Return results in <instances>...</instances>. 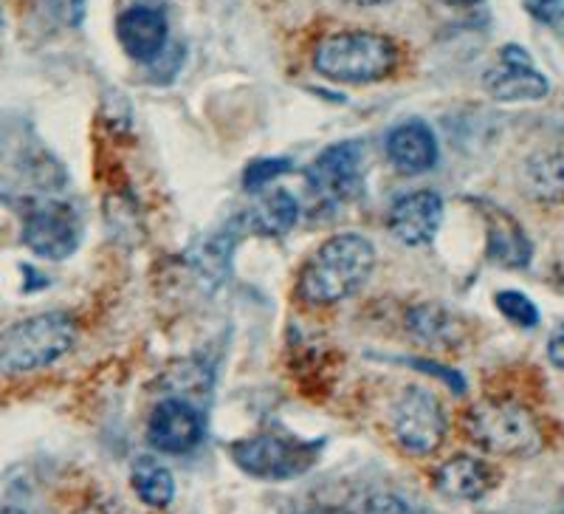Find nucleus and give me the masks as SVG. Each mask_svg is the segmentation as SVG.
I'll use <instances>...</instances> for the list:
<instances>
[{"label": "nucleus", "instance_id": "nucleus-1", "mask_svg": "<svg viewBox=\"0 0 564 514\" xmlns=\"http://www.w3.org/2000/svg\"><path fill=\"white\" fill-rule=\"evenodd\" d=\"M376 249L356 232H341L311 255L300 277V297L311 306H334L367 283Z\"/></svg>", "mask_w": 564, "mask_h": 514}, {"label": "nucleus", "instance_id": "nucleus-2", "mask_svg": "<svg viewBox=\"0 0 564 514\" xmlns=\"http://www.w3.org/2000/svg\"><path fill=\"white\" fill-rule=\"evenodd\" d=\"M395 65L398 45L379 32L327 34L314 49V68L330 83H379L395 72Z\"/></svg>", "mask_w": 564, "mask_h": 514}, {"label": "nucleus", "instance_id": "nucleus-3", "mask_svg": "<svg viewBox=\"0 0 564 514\" xmlns=\"http://www.w3.org/2000/svg\"><path fill=\"white\" fill-rule=\"evenodd\" d=\"M468 438L502 458H528L542 450V430L528 407L508 399H482L463 416Z\"/></svg>", "mask_w": 564, "mask_h": 514}, {"label": "nucleus", "instance_id": "nucleus-4", "mask_svg": "<svg viewBox=\"0 0 564 514\" xmlns=\"http://www.w3.org/2000/svg\"><path fill=\"white\" fill-rule=\"evenodd\" d=\"M77 336V322L65 311H45L14 322L0 334V371L29 373L52 365L68 354Z\"/></svg>", "mask_w": 564, "mask_h": 514}, {"label": "nucleus", "instance_id": "nucleus-5", "mask_svg": "<svg viewBox=\"0 0 564 514\" xmlns=\"http://www.w3.org/2000/svg\"><path fill=\"white\" fill-rule=\"evenodd\" d=\"M23 244L40 257L63 260L83 244V218L70 204L37 199L23 218Z\"/></svg>", "mask_w": 564, "mask_h": 514}, {"label": "nucleus", "instance_id": "nucleus-6", "mask_svg": "<svg viewBox=\"0 0 564 514\" xmlns=\"http://www.w3.org/2000/svg\"><path fill=\"white\" fill-rule=\"evenodd\" d=\"M395 441L415 456H430L446 438V410L430 390L406 387L390 410Z\"/></svg>", "mask_w": 564, "mask_h": 514}, {"label": "nucleus", "instance_id": "nucleus-7", "mask_svg": "<svg viewBox=\"0 0 564 514\" xmlns=\"http://www.w3.org/2000/svg\"><path fill=\"white\" fill-rule=\"evenodd\" d=\"M319 447L322 443L308 447V443H296L291 438L254 436L235 443L231 452L249 475L263 478V481H285V478H294L308 470Z\"/></svg>", "mask_w": 564, "mask_h": 514}, {"label": "nucleus", "instance_id": "nucleus-8", "mask_svg": "<svg viewBox=\"0 0 564 514\" xmlns=\"http://www.w3.org/2000/svg\"><path fill=\"white\" fill-rule=\"evenodd\" d=\"M486 90L500 103H536L545 99L551 83L520 45H502L500 60L486 72Z\"/></svg>", "mask_w": 564, "mask_h": 514}, {"label": "nucleus", "instance_id": "nucleus-9", "mask_svg": "<svg viewBox=\"0 0 564 514\" xmlns=\"http://www.w3.org/2000/svg\"><path fill=\"white\" fill-rule=\"evenodd\" d=\"M308 184L325 201H352L359 199L365 186V168H361V148L352 142L330 144L316 156L308 170Z\"/></svg>", "mask_w": 564, "mask_h": 514}, {"label": "nucleus", "instance_id": "nucleus-10", "mask_svg": "<svg viewBox=\"0 0 564 514\" xmlns=\"http://www.w3.org/2000/svg\"><path fill=\"white\" fill-rule=\"evenodd\" d=\"M148 438L159 452L184 456L204 438V416L184 399L161 401L150 416Z\"/></svg>", "mask_w": 564, "mask_h": 514}, {"label": "nucleus", "instance_id": "nucleus-11", "mask_svg": "<svg viewBox=\"0 0 564 514\" xmlns=\"http://www.w3.org/2000/svg\"><path fill=\"white\" fill-rule=\"evenodd\" d=\"M443 224V199L432 190H421V193H410L404 199H398L390 206L387 215V226L401 244L406 246H423L430 244L437 235Z\"/></svg>", "mask_w": 564, "mask_h": 514}, {"label": "nucleus", "instance_id": "nucleus-12", "mask_svg": "<svg viewBox=\"0 0 564 514\" xmlns=\"http://www.w3.org/2000/svg\"><path fill=\"white\" fill-rule=\"evenodd\" d=\"M116 38H119V43H122L124 54L130 60H135V63H150L167 45V18L155 7H130L116 20Z\"/></svg>", "mask_w": 564, "mask_h": 514}, {"label": "nucleus", "instance_id": "nucleus-13", "mask_svg": "<svg viewBox=\"0 0 564 514\" xmlns=\"http://www.w3.org/2000/svg\"><path fill=\"white\" fill-rule=\"evenodd\" d=\"M387 159L395 170H401L404 175H417L426 173L437 164V139L432 133V128L426 122H412L398 125L387 133Z\"/></svg>", "mask_w": 564, "mask_h": 514}, {"label": "nucleus", "instance_id": "nucleus-14", "mask_svg": "<svg viewBox=\"0 0 564 514\" xmlns=\"http://www.w3.org/2000/svg\"><path fill=\"white\" fill-rule=\"evenodd\" d=\"M435 486L441 495L452 497V501H480L494 486V472L488 463L477 461V458L457 456L437 470Z\"/></svg>", "mask_w": 564, "mask_h": 514}, {"label": "nucleus", "instance_id": "nucleus-15", "mask_svg": "<svg viewBox=\"0 0 564 514\" xmlns=\"http://www.w3.org/2000/svg\"><path fill=\"white\" fill-rule=\"evenodd\" d=\"M488 255L497 264L513 266V269L528 266L531 260V244H528L525 232L502 210H494L488 215Z\"/></svg>", "mask_w": 564, "mask_h": 514}, {"label": "nucleus", "instance_id": "nucleus-16", "mask_svg": "<svg viewBox=\"0 0 564 514\" xmlns=\"http://www.w3.org/2000/svg\"><path fill=\"white\" fill-rule=\"evenodd\" d=\"M130 483H133L139 501L153 508L170 506L175 497L173 472L153 458H135V463L130 467Z\"/></svg>", "mask_w": 564, "mask_h": 514}, {"label": "nucleus", "instance_id": "nucleus-17", "mask_svg": "<svg viewBox=\"0 0 564 514\" xmlns=\"http://www.w3.org/2000/svg\"><path fill=\"white\" fill-rule=\"evenodd\" d=\"M300 218V204H296L294 195L289 190H271L260 204H257L254 215V229L269 235V238H280L285 232H291V226Z\"/></svg>", "mask_w": 564, "mask_h": 514}, {"label": "nucleus", "instance_id": "nucleus-18", "mask_svg": "<svg viewBox=\"0 0 564 514\" xmlns=\"http://www.w3.org/2000/svg\"><path fill=\"white\" fill-rule=\"evenodd\" d=\"M528 193L539 201L564 199V159L562 156H536L525 168Z\"/></svg>", "mask_w": 564, "mask_h": 514}, {"label": "nucleus", "instance_id": "nucleus-19", "mask_svg": "<svg viewBox=\"0 0 564 514\" xmlns=\"http://www.w3.org/2000/svg\"><path fill=\"white\" fill-rule=\"evenodd\" d=\"M494 302H497L500 314L513 325H520V329H536L539 325L536 302L522 295V291H500L494 297Z\"/></svg>", "mask_w": 564, "mask_h": 514}, {"label": "nucleus", "instance_id": "nucleus-20", "mask_svg": "<svg viewBox=\"0 0 564 514\" xmlns=\"http://www.w3.org/2000/svg\"><path fill=\"white\" fill-rule=\"evenodd\" d=\"M291 161L289 159H265V161H254L249 170H246L243 181L246 186H249L251 193L254 190H263V186H269L271 181L276 179V175L289 173Z\"/></svg>", "mask_w": 564, "mask_h": 514}, {"label": "nucleus", "instance_id": "nucleus-21", "mask_svg": "<svg viewBox=\"0 0 564 514\" xmlns=\"http://www.w3.org/2000/svg\"><path fill=\"white\" fill-rule=\"evenodd\" d=\"M525 9L545 26H558L564 20V0H525Z\"/></svg>", "mask_w": 564, "mask_h": 514}, {"label": "nucleus", "instance_id": "nucleus-22", "mask_svg": "<svg viewBox=\"0 0 564 514\" xmlns=\"http://www.w3.org/2000/svg\"><path fill=\"white\" fill-rule=\"evenodd\" d=\"M365 514H412V508L395 495H376L367 501Z\"/></svg>", "mask_w": 564, "mask_h": 514}, {"label": "nucleus", "instance_id": "nucleus-23", "mask_svg": "<svg viewBox=\"0 0 564 514\" xmlns=\"http://www.w3.org/2000/svg\"><path fill=\"white\" fill-rule=\"evenodd\" d=\"M547 360L556 367H564V325H558L547 340Z\"/></svg>", "mask_w": 564, "mask_h": 514}, {"label": "nucleus", "instance_id": "nucleus-24", "mask_svg": "<svg viewBox=\"0 0 564 514\" xmlns=\"http://www.w3.org/2000/svg\"><path fill=\"white\" fill-rule=\"evenodd\" d=\"M347 3H352V7H384L390 0H347Z\"/></svg>", "mask_w": 564, "mask_h": 514}, {"label": "nucleus", "instance_id": "nucleus-25", "mask_svg": "<svg viewBox=\"0 0 564 514\" xmlns=\"http://www.w3.org/2000/svg\"><path fill=\"white\" fill-rule=\"evenodd\" d=\"M85 0H70V12H74V23H79V14H83Z\"/></svg>", "mask_w": 564, "mask_h": 514}, {"label": "nucleus", "instance_id": "nucleus-26", "mask_svg": "<svg viewBox=\"0 0 564 514\" xmlns=\"http://www.w3.org/2000/svg\"><path fill=\"white\" fill-rule=\"evenodd\" d=\"M441 3H446V7H471L477 0H441Z\"/></svg>", "mask_w": 564, "mask_h": 514}, {"label": "nucleus", "instance_id": "nucleus-27", "mask_svg": "<svg viewBox=\"0 0 564 514\" xmlns=\"http://www.w3.org/2000/svg\"><path fill=\"white\" fill-rule=\"evenodd\" d=\"M311 514H347V512H341V508H330V506H322V508H314V512Z\"/></svg>", "mask_w": 564, "mask_h": 514}, {"label": "nucleus", "instance_id": "nucleus-28", "mask_svg": "<svg viewBox=\"0 0 564 514\" xmlns=\"http://www.w3.org/2000/svg\"><path fill=\"white\" fill-rule=\"evenodd\" d=\"M0 514H26V512H20V508H7V512H0Z\"/></svg>", "mask_w": 564, "mask_h": 514}, {"label": "nucleus", "instance_id": "nucleus-29", "mask_svg": "<svg viewBox=\"0 0 564 514\" xmlns=\"http://www.w3.org/2000/svg\"><path fill=\"white\" fill-rule=\"evenodd\" d=\"M0 26H3V9H0Z\"/></svg>", "mask_w": 564, "mask_h": 514}]
</instances>
